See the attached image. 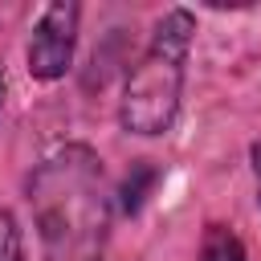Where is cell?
Here are the masks:
<instances>
[{
  "instance_id": "obj_2",
  "label": "cell",
  "mask_w": 261,
  "mask_h": 261,
  "mask_svg": "<svg viewBox=\"0 0 261 261\" xmlns=\"http://www.w3.org/2000/svg\"><path fill=\"white\" fill-rule=\"evenodd\" d=\"M196 37V16L188 8H167L155 29L147 49L139 53L135 69L126 73L122 98H118V122L130 135L155 139L171 130L184 98V77H188V53Z\"/></svg>"
},
{
  "instance_id": "obj_7",
  "label": "cell",
  "mask_w": 261,
  "mask_h": 261,
  "mask_svg": "<svg viewBox=\"0 0 261 261\" xmlns=\"http://www.w3.org/2000/svg\"><path fill=\"white\" fill-rule=\"evenodd\" d=\"M0 106H4V65H0Z\"/></svg>"
},
{
  "instance_id": "obj_5",
  "label": "cell",
  "mask_w": 261,
  "mask_h": 261,
  "mask_svg": "<svg viewBox=\"0 0 261 261\" xmlns=\"http://www.w3.org/2000/svg\"><path fill=\"white\" fill-rule=\"evenodd\" d=\"M0 261H29L24 257V237H20V224L8 208H0Z\"/></svg>"
},
{
  "instance_id": "obj_1",
  "label": "cell",
  "mask_w": 261,
  "mask_h": 261,
  "mask_svg": "<svg viewBox=\"0 0 261 261\" xmlns=\"http://www.w3.org/2000/svg\"><path fill=\"white\" fill-rule=\"evenodd\" d=\"M29 208L41 241V261H102L114 196L102 155L86 143L53 147L29 175Z\"/></svg>"
},
{
  "instance_id": "obj_4",
  "label": "cell",
  "mask_w": 261,
  "mask_h": 261,
  "mask_svg": "<svg viewBox=\"0 0 261 261\" xmlns=\"http://www.w3.org/2000/svg\"><path fill=\"white\" fill-rule=\"evenodd\" d=\"M200 261H249V249H245V241L237 237L232 224L212 220L200 237Z\"/></svg>"
},
{
  "instance_id": "obj_6",
  "label": "cell",
  "mask_w": 261,
  "mask_h": 261,
  "mask_svg": "<svg viewBox=\"0 0 261 261\" xmlns=\"http://www.w3.org/2000/svg\"><path fill=\"white\" fill-rule=\"evenodd\" d=\"M253 171H257V204H261V143L253 147Z\"/></svg>"
},
{
  "instance_id": "obj_3",
  "label": "cell",
  "mask_w": 261,
  "mask_h": 261,
  "mask_svg": "<svg viewBox=\"0 0 261 261\" xmlns=\"http://www.w3.org/2000/svg\"><path fill=\"white\" fill-rule=\"evenodd\" d=\"M77 24H82V4H73V0H57V4L41 8L33 37H29V49H24L29 73L37 82L65 77L73 49H77Z\"/></svg>"
}]
</instances>
